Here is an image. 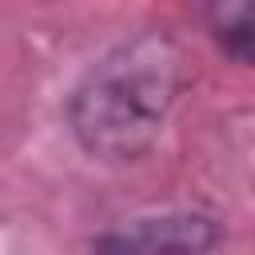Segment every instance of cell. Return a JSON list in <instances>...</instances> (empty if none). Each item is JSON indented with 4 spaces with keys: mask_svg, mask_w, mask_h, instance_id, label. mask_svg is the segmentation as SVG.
Returning a JSON list of instances; mask_svg holds the SVG:
<instances>
[{
    "mask_svg": "<svg viewBox=\"0 0 255 255\" xmlns=\"http://www.w3.org/2000/svg\"><path fill=\"white\" fill-rule=\"evenodd\" d=\"M223 243V219L199 207L128 215L88 239L92 255H211Z\"/></svg>",
    "mask_w": 255,
    "mask_h": 255,
    "instance_id": "cell-2",
    "label": "cell"
},
{
    "mask_svg": "<svg viewBox=\"0 0 255 255\" xmlns=\"http://www.w3.org/2000/svg\"><path fill=\"white\" fill-rule=\"evenodd\" d=\"M195 12L223 56L255 68V0H195Z\"/></svg>",
    "mask_w": 255,
    "mask_h": 255,
    "instance_id": "cell-3",
    "label": "cell"
},
{
    "mask_svg": "<svg viewBox=\"0 0 255 255\" xmlns=\"http://www.w3.org/2000/svg\"><path fill=\"white\" fill-rule=\"evenodd\" d=\"M191 64L167 28H143L104 52L64 104L76 147L108 167L143 159L175 112Z\"/></svg>",
    "mask_w": 255,
    "mask_h": 255,
    "instance_id": "cell-1",
    "label": "cell"
}]
</instances>
